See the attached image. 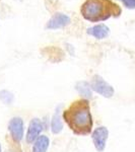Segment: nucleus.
Returning <instances> with one entry per match:
<instances>
[{
  "label": "nucleus",
  "mask_w": 135,
  "mask_h": 152,
  "mask_svg": "<svg viewBox=\"0 0 135 152\" xmlns=\"http://www.w3.org/2000/svg\"><path fill=\"white\" fill-rule=\"evenodd\" d=\"M123 3L127 8H135V0H123Z\"/></svg>",
  "instance_id": "nucleus-13"
},
{
  "label": "nucleus",
  "mask_w": 135,
  "mask_h": 152,
  "mask_svg": "<svg viewBox=\"0 0 135 152\" xmlns=\"http://www.w3.org/2000/svg\"><path fill=\"white\" fill-rule=\"evenodd\" d=\"M109 33H110L109 28H108L106 24H103V23L97 24V26H94L92 28H87L88 35L98 39V40H102V39L107 38Z\"/></svg>",
  "instance_id": "nucleus-8"
},
{
  "label": "nucleus",
  "mask_w": 135,
  "mask_h": 152,
  "mask_svg": "<svg viewBox=\"0 0 135 152\" xmlns=\"http://www.w3.org/2000/svg\"><path fill=\"white\" fill-rule=\"evenodd\" d=\"M119 13L120 9L110 0H87L81 6L82 16L90 21L105 20L111 14Z\"/></svg>",
  "instance_id": "nucleus-2"
},
{
  "label": "nucleus",
  "mask_w": 135,
  "mask_h": 152,
  "mask_svg": "<svg viewBox=\"0 0 135 152\" xmlns=\"http://www.w3.org/2000/svg\"><path fill=\"white\" fill-rule=\"evenodd\" d=\"M43 131V124L39 119H33L29 123L28 134H26V142L29 144L35 142L40 137L41 132Z\"/></svg>",
  "instance_id": "nucleus-7"
},
{
  "label": "nucleus",
  "mask_w": 135,
  "mask_h": 152,
  "mask_svg": "<svg viewBox=\"0 0 135 152\" xmlns=\"http://www.w3.org/2000/svg\"><path fill=\"white\" fill-rule=\"evenodd\" d=\"M76 90L80 95H82L85 99H92V88L90 84H88L87 81H78L76 83Z\"/></svg>",
  "instance_id": "nucleus-11"
},
{
  "label": "nucleus",
  "mask_w": 135,
  "mask_h": 152,
  "mask_svg": "<svg viewBox=\"0 0 135 152\" xmlns=\"http://www.w3.org/2000/svg\"><path fill=\"white\" fill-rule=\"evenodd\" d=\"M0 100L4 104H11L14 100V96L8 90H1L0 91Z\"/></svg>",
  "instance_id": "nucleus-12"
},
{
  "label": "nucleus",
  "mask_w": 135,
  "mask_h": 152,
  "mask_svg": "<svg viewBox=\"0 0 135 152\" xmlns=\"http://www.w3.org/2000/svg\"><path fill=\"white\" fill-rule=\"evenodd\" d=\"M108 136H109V131L106 127H99L92 133V142H94L95 149L99 152L104 151Z\"/></svg>",
  "instance_id": "nucleus-4"
},
{
  "label": "nucleus",
  "mask_w": 135,
  "mask_h": 152,
  "mask_svg": "<svg viewBox=\"0 0 135 152\" xmlns=\"http://www.w3.org/2000/svg\"><path fill=\"white\" fill-rule=\"evenodd\" d=\"M90 86L92 90H95V92H98L104 97H112L114 95V88L99 75L94 76Z\"/></svg>",
  "instance_id": "nucleus-3"
},
{
  "label": "nucleus",
  "mask_w": 135,
  "mask_h": 152,
  "mask_svg": "<svg viewBox=\"0 0 135 152\" xmlns=\"http://www.w3.org/2000/svg\"><path fill=\"white\" fill-rule=\"evenodd\" d=\"M0 152H1V146H0Z\"/></svg>",
  "instance_id": "nucleus-14"
},
{
  "label": "nucleus",
  "mask_w": 135,
  "mask_h": 152,
  "mask_svg": "<svg viewBox=\"0 0 135 152\" xmlns=\"http://www.w3.org/2000/svg\"><path fill=\"white\" fill-rule=\"evenodd\" d=\"M8 130L14 141L19 142L23 137V122L21 118H12L9 121Z\"/></svg>",
  "instance_id": "nucleus-5"
},
{
  "label": "nucleus",
  "mask_w": 135,
  "mask_h": 152,
  "mask_svg": "<svg viewBox=\"0 0 135 152\" xmlns=\"http://www.w3.org/2000/svg\"><path fill=\"white\" fill-rule=\"evenodd\" d=\"M70 23V18L64 13H56L49 19L46 28L49 29H58L68 26Z\"/></svg>",
  "instance_id": "nucleus-6"
},
{
  "label": "nucleus",
  "mask_w": 135,
  "mask_h": 152,
  "mask_svg": "<svg viewBox=\"0 0 135 152\" xmlns=\"http://www.w3.org/2000/svg\"><path fill=\"white\" fill-rule=\"evenodd\" d=\"M63 119L76 135H87L92 132V119L87 99L74 102L63 112Z\"/></svg>",
  "instance_id": "nucleus-1"
},
{
  "label": "nucleus",
  "mask_w": 135,
  "mask_h": 152,
  "mask_svg": "<svg viewBox=\"0 0 135 152\" xmlns=\"http://www.w3.org/2000/svg\"><path fill=\"white\" fill-rule=\"evenodd\" d=\"M49 144H50V140H49L48 137L42 135L35 141L33 152H46L49 147Z\"/></svg>",
  "instance_id": "nucleus-10"
},
{
  "label": "nucleus",
  "mask_w": 135,
  "mask_h": 152,
  "mask_svg": "<svg viewBox=\"0 0 135 152\" xmlns=\"http://www.w3.org/2000/svg\"><path fill=\"white\" fill-rule=\"evenodd\" d=\"M60 114H61V105H59L57 109H56L55 113H54L52 121H51V129H52L53 134H59L63 129V124H62Z\"/></svg>",
  "instance_id": "nucleus-9"
}]
</instances>
